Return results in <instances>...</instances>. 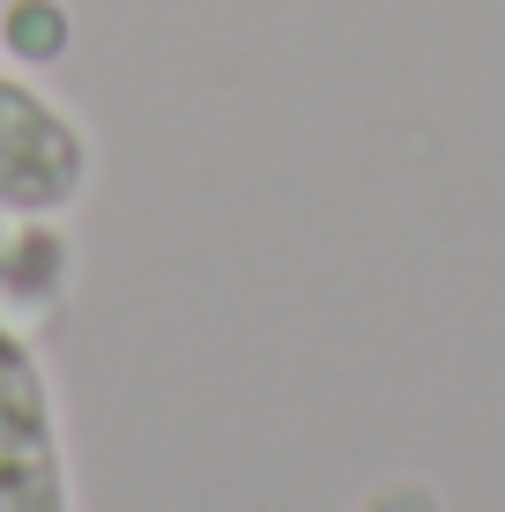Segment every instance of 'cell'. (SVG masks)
<instances>
[{
	"label": "cell",
	"instance_id": "obj_1",
	"mask_svg": "<svg viewBox=\"0 0 505 512\" xmlns=\"http://www.w3.org/2000/svg\"><path fill=\"white\" fill-rule=\"evenodd\" d=\"M0 512H82L67 409L38 334L0 312Z\"/></svg>",
	"mask_w": 505,
	"mask_h": 512
},
{
	"label": "cell",
	"instance_id": "obj_2",
	"mask_svg": "<svg viewBox=\"0 0 505 512\" xmlns=\"http://www.w3.org/2000/svg\"><path fill=\"white\" fill-rule=\"evenodd\" d=\"M97 186V141L67 97L0 60V216H75Z\"/></svg>",
	"mask_w": 505,
	"mask_h": 512
},
{
	"label": "cell",
	"instance_id": "obj_3",
	"mask_svg": "<svg viewBox=\"0 0 505 512\" xmlns=\"http://www.w3.org/2000/svg\"><path fill=\"white\" fill-rule=\"evenodd\" d=\"M67 282H75V245L60 216H0V312L8 320H38L60 312Z\"/></svg>",
	"mask_w": 505,
	"mask_h": 512
}]
</instances>
